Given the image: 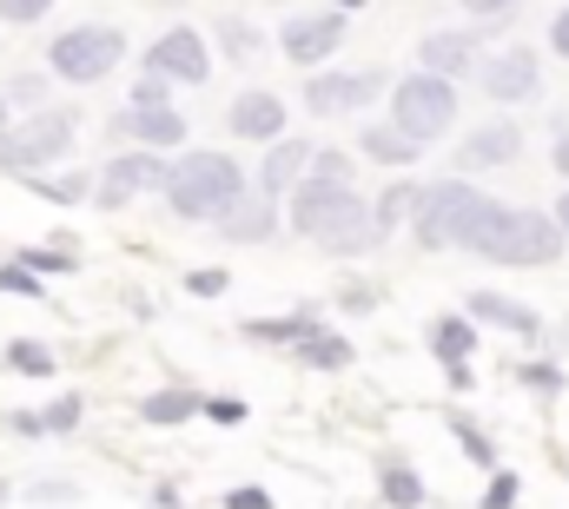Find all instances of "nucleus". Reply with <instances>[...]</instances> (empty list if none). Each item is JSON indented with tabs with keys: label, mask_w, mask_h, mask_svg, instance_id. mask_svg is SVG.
Here are the masks:
<instances>
[{
	"label": "nucleus",
	"mask_w": 569,
	"mask_h": 509,
	"mask_svg": "<svg viewBox=\"0 0 569 509\" xmlns=\"http://www.w3.org/2000/svg\"><path fill=\"white\" fill-rule=\"evenodd\" d=\"M284 199H291V232L311 239V246H325V252L351 258V252L385 246L378 226H371V206H365V192H358L351 179H318V172H305Z\"/></svg>",
	"instance_id": "1"
},
{
	"label": "nucleus",
	"mask_w": 569,
	"mask_h": 509,
	"mask_svg": "<svg viewBox=\"0 0 569 509\" xmlns=\"http://www.w3.org/2000/svg\"><path fill=\"white\" fill-rule=\"evenodd\" d=\"M166 206L172 219H192V226H219L239 199H246V166L232 152H186L166 166Z\"/></svg>",
	"instance_id": "2"
},
{
	"label": "nucleus",
	"mask_w": 569,
	"mask_h": 509,
	"mask_svg": "<svg viewBox=\"0 0 569 509\" xmlns=\"http://www.w3.org/2000/svg\"><path fill=\"white\" fill-rule=\"evenodd\" d=\"M490 206H497V199L477 192L463 172H457V179H430V186H418L411 232H418L425 252H470V239H477V226H483Z\"/></svg>",
	"instance_id": "3"
},
{
	"label": "nucleus",
	"mask_w": 569,
	"mask_h": 509,
	"mask_svg": "<svg viewBox=\"0 0 569 509\" xmlns=\"http://www.w3.org/2000/svg\"><path fill=\"white\" fill-rule=\"evenodd\" d=\"M470 252L490 258V265H557V258H563V232H557L550 212H530V206H503V199H497V206L483 212Z\"/></svg>",
	"instance_id": "4"
},
{
	"label": "nucleus",
	"mask_w": 569,
	"mask_h": 509,
	"mask_svg": "<svg viewBox=\"0 0 569 509\" xmlns=\"http://www.w3.org/2000/svg\"><path fill=\"white\" fill-rule=\"evenodd\" d=\"M73 139H80L73 107H33L20 127L0 132V172H13V179H33V172L60 166V159L73 152Z\"/></svg>",
	"instance_id": "5"
},
{
	"label": "nucleus",
	"mask_w": 569,
	"mask_h": 509,
	"mask_svg": "<svg viewBox=\"0 0 569 509\" xmlns=\"http://www.w3.org/2000/svg\"><path fill=\"white\" fill-rule=\"evenodd\" d=\"M120 60H127V33H120V27H100V20L67 27V33H53V47H47V73L67 80V87H100Z\"/></svg>",
	"instance_id": "6"
},
{
	"label": "nucleus",
	"mask_w": 569,
	"mask_h": 509,
	"mask_svg": "<svg viewBox=\"0 0 569 509\" xmlns=\"http://www.w3.org/2000/svg\"><path fill=\"white\" fill-rule=\"evenodd\" d=\"M391 127L411 132L418 146H430V139H443V132L457 127V87L443 80V73H405L398 87H391Z\"/></svg>",
	"instance_id": "7"
},
{
	"label": "nucleus",
	"mask_w": 569,
	"mask_h": 509,
	"mask_svg": "<svg viewBox=\"0 0 569 509\" xmlns=\"http://www.w3.org/2000/svg\"><path fill=\"white\" fill-rule=\"evenodd\" d=\"M391 80L378 67L365 73H305V113L311 120H345V113H371V100L385 93Z\"/></svg>",
	"instance_id": "8"
},
{
	"label": "nucleus",
	"mask_w": 569,
	"mask_h": 509,
	"mask_svg": "<svg viewBox=\"0 0 569 509\" xmlns=\"http://www.w3.org/2000/svg\"><path fill=\"white\" fill-rule=\"evenodd\" d=\"M159 186H166V152L133 146V152H120V159L100 166V179H93V206H100V212H120V206H133L140 192H159Z\"/></svg>",
	"instance_id": "9"
},
{
	"label": "nucleus",
	"mask_w": 569,
	"mask_h": 509,
	"mask_svg": "<svg viewBox=\"0 0 569 509\" xmlns=\"http://www.w3.org/2000/svg\"><path fill=\"white\" fill-rule=\"evenodd\" d=\"M146 73L172 80V87H206L212 80V47L199 27H166L152 47H146Z\"/></svg>",
	"instance_id": "10"
},
{
	"label": "nucleus",
	"mask_w": 569,
	"mask_h": 509,
	"mask_svg": "<svg viewBox=\"0 0 569 509\" xmlns=\"http://www.w3.org/2000/svg\"><path fill=\"white\" fill-rule=\"evenodd\" d=\"M279 47H284V60L291 67H318V60H331L338 47H345V13L338 7H318V13H291L279 27Z\"/></svg>",
	"instance_id": "11"
},
{
	"label": "nucleus",
	"mask_w": 569,
	"mask_h": 509,
	"mask_svg": "<svg viewBox=\"0 0 569 509\" xmlns=\"http://www.w3.org/2000/svg\"><path fill=\"white\" fill-rule=\"evenodd\" d=\"M483 93H490L497 107L537 100V93H543V60H537V47H497V53L483 60Z\"/></svg>",
	"instance_id": "12"
},
{
	"label": "nucleus",
	"mask_w": 569,
	"mask_h": 509,
	"mask_svg": "<svg viewBox=\"0 0 569 509\" xmlns=\"http://www.w3.org/2000/svg\"><path fill=\"white\" fill-rule=\"evenodd\" d=\"M517 159H523V127H517V120L470 127V139L457 146V166H463V179H470V172H503V166H517Z\"/></svg>",
	"instance_id": "13"
},
{
	"label": "nucleus",
	"mask_w": 569,
	"mask_h": 509,
	"mask_svg": "<svg viewBox=\"0 0 569 509\" xmlns=\"http://www.w3.org/2000/svg\"><path fill=\"white\" fill-rule=\"evenodd\" d=\"M470 60H483V33H470V27H437V33L418 40V67L425 73L457 80V73H470Z\"/></svg>",
	"instance_id": "14"
},
{
	"label": "nucleus",
	"mask_w": 569,
	"mask_h": 509,
	"mask_svg": "<svg viewBox=\"0 0 569 509\" xmlns=\"http://www.w3.org/2000/svg\"><path fill=\"white\" fill-rule=\"evenodd\" d=\"M226 127H232V139H284V127H291V113H284L279 93H266V87H246L239 100H232V113H226Z\"/></svg>",
	"instance_id": "15"
},
{
	"label": "nucleus",
	"mask_w": 569,
	"mask_h": 509,
	"mask_svg": "<svg viewBox=\"0 0 569 509\" xmlns=\"http://www.w3.org/2000/svg\"><path fill=\"white\" fill-rule=\"evenodd\" d=\"M113 132L140 139L152 152H172V146H186V113H172V107H120Z\"/></svg>",
	"instance_id": "16"
},
{
	"label": "nucleus",
	"mask_w": 569,
	"mask_h": 509,
	"mask_svg": "<svg viewBox=\"0 0 569 509\" xmlns=\"http://www.w3.org/2000/svg\"><path fill=\"white\" fill-rule=\"evenodd\" d=\"M305 172H311V139H272V152L259 159V192L284 199Z\"/></svg>",
	"instance_id": "17"
},
{
	"label": "nucleus",
	"mask_w": 569,
	"mask_h": 509,
	"mask_svg": "<svg viewBox=\"0 0 569 509\" xmlns=\"http://www.w3.org/2000/svg\"><path fill=\"white\" fill-rule=\"evenodd\" d=\"M219 232L232 239V246H266L272 232H279V199H266V192H246L226 219H219Z\"/></svg>",
	"instance_id": "18"
},
{
	"label": "nucleus",
	"mask_w": 569,
	"mask_h": 509,
	"mask_svg": "<svg viewBox=\"0 0 569 509\" xmlns=\"http://www.w3.org/2000/svg\"><path fill=\"white\" fill-rule=\"evenodd\" d=\"M470 318H477V325H497V331H517V338H537V331H543V318H537L530 305L503 298V291H470Z\"/></svg>",
	"instance_id": "19"
},
{
	"label": "nucleus",
	"mask_w": 569,
	"mask_h": 509,
	"mask_svg": "<svg viewBox=\"0 0 569 509\" xmlns=\"http://www.w3.org/2000/svg\"><path fill=\"white\" fill-rule=\"evenodd\" d=\"M239 331H246L252 345H291V351H298L305 338H318V331H325V318L305 305V311H284V318H246Z\"/></svg>",
	"instance_id": "20"
},
{
	"label": "nucleus",
	"mask_w": 569,
	"mask_h": 509,
	"mask_svg": "<svg viewBox=\"0 0 569 509\" xmlns=\"http://www.w3.org/2000/svg\"><path fill=\"white\" fill-rule=\"evenodd\" d=\"M206 410V397L199 390H186V383H172V390H152L140 403V417L152 423V430H172V423H186V417H199Z\"/></svg>",
	"instance_id": "21"
},
{
	"label": "nucleus",
	"mask_w": 569,
	"mask_h": 509,
	"mask_svg": "<svg viewBox=\"0 0 569 509\" xmlns=\"http://www.w3.org/2000/svg\"><path fill=\"white\" fill-rule=\"evenodd\" d=\"M365 159H378V166H418L425 146L411 132H398L391 120H378V127H365Z\"/></svg>",
	"instance_id": "22"
},
{
	"label": "nucleus",
	"mask_w": 569,
	"mask_h": 509,
	"mask_svg": "<svg viewBox=\"0 0 569 509\" xmlns=\"http://www.w3.org/2000/svg\"><path fill=\"white\" fill-rule=\"evenodd\" d=\"M411 206H418V186H411V179H398V186H385V192L371 199V226H378V239H391V232H405V226H411Z\"/></svg>",
	"instance_id": "23"
},
{
	"label": "nucleus",
	"mask_w": 569,
	"mask_h": 509,
	"mask_svg": "<svg viewBox=\"0 0 569 509\" xmlns=\"http://www.w3.org/2000/svg\"><path fill=\"white\" fill-rule=\"evenodd\" d=\"M430 351H437V365H463L477 351V325L470 318H437L430 325Z\"/></svg>",
	"instance_id": "24"
},
{
	"label": "nucleus",
	"mask_w": 569,
	"mask_h": 509,
	"mask_svg": "<svg viewBox=\"0 0 569 509\" xmlns=\"http://www.w3.org/2000/svg\"><path fill=\"white\" fill-rule=\"evenodd\" d=\"M27 186H33L40 199H53V206H80V199H93V179H87V172H53V179L33 172Z\"/></svg>",
	"instance_id": "25"
},
{
	"label": "nucleus",
	"mask_w": 569,
	"mask_h": 509,
	"mask_svg": "<svg viewBox=\"0 0 569 509\" xmlns=\"http://www.w3.org/2000/svg\"><path fill=\"white\" fill-rule=\"evenodd\" d=\"M298 365H311V371H345V365H351V345H345L338 331H318V338L298 345Z\"/></svg>",
	"instance_id": "26"
},
{
	"label": "nucleus",
	"mask_w": 569,
	"mask_h": 509,
	"mask_svg": "<svg viewBox=\"0 0 569 509\" xmlns=\"http://www.w3.org/2000/svg\"><path fill=\"white\" fill-rule=\"evenodd\" d=\"M7 371H20V378H53V351L33 345V338H13V345H7Z\"/></svg>",
	"instance_id": "27"
},
{
	"label": "nucleus",
	"mask_w": 569,
	"mask_h": 509,
	"mask_svg": "<svg viewBox=\"0 0 569 509\" xmlns=\"http://www.w3.org/2000/svg\"><path fill=\"white\" fill-rule=\"evenodd\" d=\"M385 503H391V509H418V503H425V483H418V470L391 463V470H385Z\"/></svg>",
	"instance_id": "28"
},
{
	"label": "nucleus",
	"mask_w": 569,
	"mask_h": 509,
	"mask_svg": "<svg viewBox=\"0 0 569 509\" xmlns=\"http://www.w3.org/2000/svg\"><path fill=\"white\" fill-rule=\"evenodd\" d=\"M80 417H87V403L67 390V397H53V403L40 410V430H47V437H67V430H80Z\"/></svg>",
	"instance_id": "29"
},
{
	"label": "nucleus",
	"mask_w": 569,
	"mask_h": 509,
	"mask_svg": "<svg viewBox=\"0 0 569 509\" xmlns=\"http://www.w3.org/2000/svg\"><path fill=\"white\" fill-rule=\"evenodd\" d=\"M219 47H226L232 60H259V47H266V33H252L246 20H219Z\"/></svg>",
	"instance_id": "30"
},
{
	"label": "nucleus",
	"mask_w": 569,
	"mask_h": 509,
	"mask_svg": "<svg viewBox=\"0 0 569 509\" xmlns=\"http://www.w3.org/2000/svg\"><path fill=\"white\" fill-rule=\"evenodd\" d=\"M0 291H13V298H40L47 285H40V278H33L20 258H7V265H0Z\"/></svg>",
	"instance_id": "31"
},
{
	"label": "nucleus",
	"mask_w": 569,
	"mask_h": 509,
	"mask_svg": "<svg viewBox=\"0 0 569 509\" xmlns=\"http://www.w3.org/2000/svg\"><path fill=\"white\" fill-rule=\"evenodd\" d=\"M13 258H20L33 278H40V271H73V252H60V246H53V252H47V246H27V252H13Z\"/></svg>",
	"instance_id": "32"
},
{
	"label": "nucleus",
	"mask_w": 569,
	"mask_h": 509,
	"mask_svg": "<svg viewBox=\"0 0 569 509\" xmlns=\"http://www.w3.org/2000/svg\"><path fill=\"white\" fill-rule=\"evenodd\" d=\"M47 7H60V0H0V20L7 27H33V20H47Z\"/></svg>",
	"instance_id": "33"
},
{
	"label": "nucleus",
	"mask_w": 569,
	"mask_h": 509,
	"mask_svg": "<svg viewBox=\"0 0 569 509\" xmlns=\"http://www.w3.org/2000/svg\"><path fill=\"white\" fill-rule=\"evenodd\" d=\"M517 383H530L537 397H557L563 390V371L557 365H517Z\"/></svg>",
	"instance_id": "34"
},
{
	"label": "nucleus",
	"mask_w": 569,
	"mask_h": 509,
	"mask_svg": "<svg viewBox=\"0 0 569 509\" xmlns=\"http://www.w3.org/2000/svg\"><path fill=\"white\" fill-rule=\"evenodd\" d=\"M226 285H232V271H219V265H206V271H186V291H192V298H219Z\"/></svg>",
	"instance_id": "35"
},
{
	"label": "nucleus",
	"mask_w": 569,
	"mask_h": 509,
	"mask_svg": "<svg viewBox=\"0 0 569 509\" xmlns=\"http://www.w3.org/2000/svg\"><path fill=\"white\" fill-rule=\"evenodd\" d=\"M450 430H457V443H463L470 463H497V450H490V437H483L477 423H450Z\"/></svg>",
	"instance_id": "36"
},
{
	"label": "nucleus",
	"mask_w": 569,
	"mask_h": 509,
	"mask_svg": "<svg viewBox=\"0 0 569 509\" xmlns=\"http://www.w3.org/2000/svg\"><path fill=\"white\" fill-rule=\"evenodd\" d=\"M311 172H318V179H351V152L325 146V152H311Z\"/></svg>",
	"instance_id": "37"
},
{
	"label": "nucleus",
	"mask_w": 569,
	"mask_h": 509,
	"mask_svg": "<svg viewBox=\"0 0 569 509\" xmlns=\"http://www.w3.org/2000/svg\"><path fill=\"white\" fill-rule=\"evenodd\" d=\"M166 93H172V80H159V73H140V87H133V100H127V107H166Z\"/></svg>",
	"instance_id": "38"
},
{
	"label": "nucleus",
	"mask_w": 569,
	"mask_h": 509,
	"mask_svg": "<svg viewBox=\"0 0 569 509\" xmlns=\"http://www.w3.org/2000/svg\"><path fill=\"white\" fill-rule=\"evenodd\" d=\"M517 503V477H510V470H497V477H490V490H483V509H510Z\"/></svg>",
	"instance_id": "39"
},
{
	"label": "nucleus",
	"mask_w": 569,
	"mask_h": 509,
	"mask_svg": "<svg viewBox=\"0 0 569 509\" xmlns=\"http://www.w3.org/2000/svg\"><path fill=\"white\" fill-rule=\"evenodd\" d=\"M206 417L212 423H246V403L239 397H206Z\"/></svg>",
	"instance_id": "40"
},
{
	"label": "nucleus",
	"mask_w": 569,
	"mask_h": 509,
	"mask_svg": "<svg viewBox=\"0 0 569 509\" xmlns=\"http://www.w3.org/2000/svg\"><path fill=\"white\" fill-rule=\"evenodd\" d=\"M40 93H47V80H40V73H20V80L7 87V107H13V100H27V107H33Z\"/></svg>",
	"instance_id": "41"
},
{
	"label": "nucleus",
	"mask_w": 569,
	"mask_h": 509,
	"mask_svg": "<svg viewBox=\"0 0 569 509\" xmlns=\"http://www.w3.org/2000/svg\"><path fill=\"white\" fill-rule=\"evenodd\" d=\"M457 7H470V13H477V20H503V13H510V7H517V0H457Z\"/></svg>",
	"instance_id": "42"
},
{
	"label": "nucleus",
	"mask_w": 569,
	"mask_h": 509,
	"mask_svg": "<svg viewBox=\"0 0 569 509\" xmlns=\"http://www.w3.org/2000/svg\"><path fill=\"white\" fill-rule=\"evenodd\" d=\"M226 509H272V497H266V490H232Z\"/></svg>",
	"instance_id": "43"
},
{
	"label": "nucleus",
	"mask_w": 569,
	"mask_h": 509,
	"mask_svg": "<svg viewBox=\"0 0 569 509\" xmlns=\"http://www.w3.org/2000/svg\"><path fill=\"white\" fill-rule=\"evenodd\" d=\"M550 47H557V60H569V7L550 20Z\"/></svg>",
	"instance_id": "44"
},
{
	"label": "nucleus",
	"mask_w": 569,
	"mask_h": 509,
	"mask_svg": "<svg viewBox=\"0 0 569 509\" xmlns=\"http://www.w3.org/2000/svg\"><path fill=\"white\" fill-rule=\"evenodd\" d=\"M7 423H13V430H20V437H47V430H40V410H13V417H7Z\"/></svg>",
	"instance_id": "45"
},
{
	"label": "nucleus",
	"mask_w": 569,
	"mask_h": 509,
	"mask_svg": "<svg viewBox=\"0 0 569 509\" xmlns=\"http://www.w3.org/2000/svg\"><path fill=\"white\" fill-rule=\"evenodd\" d=\"M443 383H450V390H470V358H463V365H443Z\"/></svg>",
	"instance_id": "46"
},
{
	"label": "nucleus",
	"mask_w": 569,
	"mask_h": 509,
	"mask_svg": "<svg viewBox=\"0 0 569 509\" xmlns=\"http://www.w3.org/2000/svg\"><path fill=\"white\" fill-rule=\"evenodd\" d=\"M67 497H73L67 483H40V490H33V503H67Z\"/></svg>",
	"instance_id": "47"
},
{
	"label": "nucleus",
	"mask_w": 569,
	"mask_h": 509,
	"mask_svg": "<svg viewBox=\"0 0 569 509\" xmlns=\"http://www.w3.org/2000/svg\"><path fill=\"white\" fill-rule=\"evenodd\" d=\"M550 159H557V172L569 179V127H557V152H550Z\"/></svg>",
	"instance_id": "48"
},
{
	"label": "nucleus",
	"mask_w": 569,
	"mask_h": 509,
	"mask_svg": "<svg viewBox=\"0 0 569 509\" xmlns=\"http://www.w3.org/2000/svg\"><path fill=\"white\" fill-rule=\"evenodd\" d=\"M550 219H557V232H563V246H569V192L557 199V212H550Z\"/></svg>",
	"instance_id": "49"
},
{
	"label": "nucleus",
	"mask_w": 569,
	"mask_h": 509,
	"mask_svg": "<svg viewBox=\"0 0 569 509\" xmlns=\"http://www.w3.org/2000/svg\"><path fill=\"white\" fill-rule=\"evenodd\" d=\"M13 127V113H7V93H0V132Z\"/></svg>",
	"instance_id": "50"
},
{
	"label": "nucleus",
	"mask_w": 569,
	"mask_h": 509,
	"mask_svg": "<svg viewBox=\"0 0 569 509\" xmlns=\"http://www.w3.org/2000/svg\"><path fill=\"white\" fill-rule=\"evenodd\" d=\"M331 7H338V13H351V7H365V0H331Z\"/></svg>",
	"instance_id": "51"
},
{
	"label": "nucleus",
	"mask_w": 569,
	"mask_h": 509,
	"mask_svg": "<svg viewBox=\"0 0 569 509\" xmlns=\"http://www.w3.org/2000/svg\"><path fill=\"white\" fill-rule=\"evenodd\" d=\"M152 7H186V0H152Z\"/></svg>",
	"instance_id": "52"
},
{
	"label": "nucleus",
	"mask_w": 569,
	"mask_h": 509,
	"mask_svg": "<svg viewBox=\"0 0 569 509\" xmlns=\"http://www.w3.org/2000/svg\"><path fill=\"white\" fill-rule=\"evenodd\" d=\"M7 497H13V490H7V483H0V509H7Z\"/></svg>",
	"instance_id": "53"
},
{
	"label": "nucleus",
	"mask_w": 569,
	"mask_h": 509,
	"mask_svg": "<svg viewBox=\"0 0 569 509\" xmlns=\"http://www.w3.org/2000/svg\"><path fill=\"white\" fill-rule=\"evenodd\" d=\"M272 7H279V0H272Z\"/></svg>",
	"instance_id": "54"
}]
</instances>
